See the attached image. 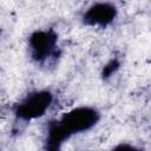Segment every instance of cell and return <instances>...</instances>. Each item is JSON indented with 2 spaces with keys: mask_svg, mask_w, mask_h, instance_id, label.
Wrapping results in <instances>:
<instances>
[{
  "mask_svg": "<svg viewBox=\"0 0 151 151\" xmlns=\"http://www.w3.org/2000/svg\"><path fill=\"white\" fill-rule=\"evenodd\" d=\"M98 119L99 113L97 110L88 106H80L63 114V117L59 119V123L72 136L74 133L90 130L96 125Z\"/></svg>",
  "mask_w": 151,
  "mask_h": 151,
  "instance_id": "cell-1",
  "label": "cell"
},
{
  "mask_svg": "<svg viewBox=\"0 0 151 151\" xmlns=\"http://www.w3.org/2000/svg\"><path fill=\"white\" fill-rule=\"evenodd\" d=\"M52 94L50 91H39L28 94L15 110L18 118L22 120H31L41 117L52 103Z\"/></svg>",
  "mask_w": 151,
  "mask_h": 151,
  "instance_id": "cell-2",
  "label": "cell"
},
{
  "mask_svg": "<svg viewBox=\"0 0 151 151\" xmlns=\"http://www.w3.org/2000/svg\"><path fill=\"white\" fill-rule=\"evenodd\" d=\"M57 34L52 31H37L28 40L31 55L37 61H45L47 58L54 55L57 48Z\"/></svg>",
  "mask_w": 151,
  "mask_h": 151,
  "instance_id": "cell-3",
  "label": "cell"
},
{
  "mask_svg": "<svg viewBox=\"0 0 151 151\" xmlns=\"http://www.w3.org/2000/svg\"><path fill=\"white\" fill-rule=\"evenodd\" d=\"M117 15V9L113 5L107 2H99L91 6L84 14V22L88 26H101L105 27Z\"/></svg>",
  "mask_w": 151,
  "mask_h": 151,
  "instance_id": "cell-4",
  "label": "cell"
},
{
  "mask_svg": "<svg viewBox=\"0 0 151 151\" xmlns=\"http://www.w3.org/2000/svg\"><path fill=\"white\" fill-rule=\"evenodd\" d=\"M118 68H119V61H118L117 59H113V60L109 61V63L104 66V68H103V77H104V78H109V77H110L112 73H114Z\"/></svg>",
  "mask_w": 151,
  "mask_h": 151,
  "instance_id": "cell-5",
  "label": "cell"
},
{
  "mask_svg": "<svg viewBox=\"0 0 151 151\" xmlns=\"http://www.w3.org/2000/svg\"><path fill=\"white\" fill-rule=\"evenodd\" d=\"M112 151H139L137 147H134V146H132V145H130V144H119V145H117Z\"/></svg>",
  "mask_w": 151,
  "mask_h": 151,
  "instance_id": "cell-6",
  "label": "cell"
},
{
  "mask_svg": "<svg viewBox=\"0 0 151 151\" xmlns=\"http://www.w3.org/2000/svg\"><path fill=\"white\" fill-rule=\"evenodd\" d=\"M47 151H60V147H47Z\"/></svg>",
  "mask_w": 151,
  "mask_h": 151,
  "instance_id": "cell-7",
  "label": "cell"
}]
</instances>
